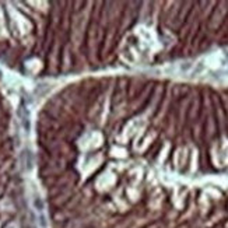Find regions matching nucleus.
<instances>
[{
  "label": "nucleus",
  "mask_w": 228,
  "mask_h": 228,
  "mask_svg": "<svg viewBox=\"0 0 228 228\" xmlns=\"http://www.w3.org/2000/svg\"><path fill=\"white\" fill-rule=\"evenodd\" d=\"M34 203H35V207H37L38 210H42V208H44V203H42L41 199H35V202H34Z\"/></svg>",
  "instance_id": "f257e3e1"
}]
</instances>
